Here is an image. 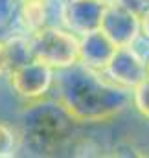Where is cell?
Returning a JSON list of instances; mask_svg holds the SVG:
<instances>
[{"label": "cell", "instance_id": "8992f818", "mask_svg": "<svg viewBox=\"0 0 149 158\" xmlns=\"http://www.w3.org/2000/svg\"><path fill=\"white\" fill-rule=\"evenodd\" d=\"M100 30L112 40L116 48L120 46H133L134 40L140 35V26H138V15L127 11L125 7L118 6L116 2L109 4L103 11Z\"/></svg>", "mask_w": 149, "mask_h": 158}, {"label": "cell", "instance_id": "5bb4252c", "mask_svg": "<svg viewBox=\"0 0 149 158\" xmlns=\"http://www.w3.org/2000/svg\"><path fill=\"white\" fill-rule=\"evenodd\" d=\"M138 26H140V35H144L149 40V7L138 17Z\"/></svg>", "mask_w": 149, "mask_h": 158}, {"label": "cell", "instance_id": "5b68a950", "mask_svg": "<svg viewBox=\"0 0 149 158\" xmlns=\"http://www.w3.org/2000/svg\"><path fill=\"white\" fill-rule=\"evenodd\" d=\"M107 0H65L61 6V19L66 30L75 35H85L100 28Z\"/></svg>", "mask_w": 149, "mask_h": 158}, {"label": "cell", "instance_id": "30bf717a", "mask_svg": "<svg viewBox=\"0 0 149 158\" xmlns=\"http://www.w3.org/2000/svg\"><path fill=\"white\" fill-rule=\"evenodd\" d=\"M131 90H133V105H134V109L146 119H149V79L146 77L142 83H138Z\"/></svg>", "mask_w": 149, "mask_h": 158}, {"label": "cell", "instance_id": "9c48e42d", "mask_svg": "<svg viewBox=\"0 0 149 158\" xmlns=\"http://www.w3.org/2000/svg\"><path fill=\"white\" fill-rule=\"evenodd\" d=\"M6 52H7V63H9V72L24 63H28L32 57V48H30V39L22 37H13L6 40ZM7 72V74H9Z\"/></svg>", "mask_w": 149, "mask_h": 158}, {"label": "cell", "instance_id": "7c38bea8", "mask_svg": "<svg viewBox=\"0 0 149 158\" xmlns=\"http://www.w3.org/2000/svg\"><path fill=\"white\" fill-rule=\"evenodd\" d=\"M114 2H116L118 6L125 7L127 11L138 15V17L149 7V0H114Z\"/></svg>", "mask_w": 149, "mask_h": 158}, {"label": "cell", "instance_id": "4fadbf2b", "mask_svg": "<svg viewBox=\"0 0 149 158\" xmlns=\"http://www.w3.org/2000/svg\"><path fill=\"white\" fill-rule=\"evenodd\" d=\"M7 72H9V63H7L6 40H0V76H6Z\"/></svg>", "mask_w": 149, "mask_h": 158}, {"label": "cell", "instance_id": "8fae6325", "mask_svg": "<svg viewBox=\"0 0 149 158\" xmlns=\"http://www.w3.org/2000/svg\"><path fill=\"white\" fill-rule=\"evenodd\" d=\"M15 151V138L11 131L0 123V156H11Z\"/></svg>", "mask_w": 149, "mask_h": 158}, {"label": "cell", "instance_id": "52a82bcc", "mask_svg": "<svg viewBox=\"0 0 149 158\" xmlns=\"http://www.w3.org/2000/svg\"><path fill=\"white\" fill-rule=\"evenodd\" d=\"M116 46L100 28L94 31H88L81 35L79 39V63L77 64L87 66L90 70L103 72Z\"/></svg>", "mask_w": 149, "mask_h": 158}, {"label": "cell", "instance_id": "9a60e30c", "mask_svg": "<svg viewBox=\"0 0 149 158\" xmlns=\"http://www.w3.org/2000/svg\"><path fill=\"white\" fill-rule=\"evenodd\" d=\"M146 77L149 79V55H147V59H146Z\"/></svg>", "mask_w": 149, "mask_h": 158}, {"label": "cell", "instance_id": "6da1fadb", "mask_svg": "<svg viewBox=\"0 0 149 158\" xmlns=\"http://www.w3.org/2000/svg\"><path fill=\"white\" fill-rule=\"evenodd\" d=\"M61 72L57 81L53 79L57 103L75 121H105L127 105V90L112 83L105 72L77 64Z\"/></svg>", "mask_w": 149, "mask_h": 158}, {"label": "cell", "instance_id": "ba28073f", "mask_svg": "<svg viewBox=\"0 0 149 158\" xmlns=\"http://www.w3.org/2000/svg\"><path fill=\"white\" fill-rule=\"evenodd\" d=\"M19 19L22 28L30 33L44 28L48 20V0H20Z\"/></svg>", "mask_w": 149, "mask_h": 158}, {"label": "cell", "instance_id": "7a4b0ae2", "mask_svg": "<svg viewBox=\"0 0 149 158\" xmlns=\"http://www.w3.org/2000/svg\"><path fill=\"white\" fill-rule=\"evenodd\" d=\"M32 57L53 70H66L79 63V37L70 30L44 26L30 37Z\"/></svg>", "mask_w": 149, "mask_h": 158}, {"label": "cell", "instance_id": "277c9868", "mask_svg": "<svg viewBox=\"0 0 149 158\" xmlns=\"http://www.w3.org/2000/svg\"><path fill=\"white\" fill-rule=\"evenodd\" d=\"M103 72L118 86L131 90L146 79V59L133 46H120L114 50Z\"/></svg>", "mask_w": 149, "mask_h": 158}, {"label": "cell", "instance_id": "3957f363", "mask_svg": "<svg viewBox=\"0 0 149 158\" xmlns=\"http://www.w3.org/2000/svg\"><path fill=\"white\" fill-rule=\"evenodd\" d=\"M11 88L28 101H37L44 98L53 86V68L40 63L37 59H30L28 63L13 68L9 74Z\"/></svg>", "mask_w": 149, "mask_h": 158}]
</instances>
